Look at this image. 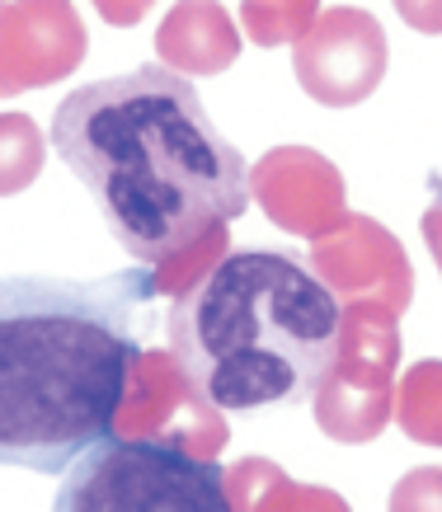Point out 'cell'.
<instances>
[{
    "mask_svg": "<svg viewBox=\"0 0 442 512\" xmlns=\"http://www.w3.org/2000/svg\"><path fill=\"white\" fill-rule=\"evenodd\" d=\"M99 10V19L104 24H113V29H132V24H142V15L156 5V0H90Z\"/></svg>",
    "mask_w": 442,
    "mask_h": 512,
    "instance_id": "18",
    "label": "cell"
},
{
    "mask_svg": "<svg viewBox=\"0 0 442 512\" xmlns=\"http://www.w3.org/2000/svg\"><path fill=\"white\" fill-rule=\"evenodd\" d=\"M113 437H156L203 461H217V451L231 442V428L217 404L203 400V390L179 372L170 353L142 348V357L132 362V381H127Z\"/></svg>",
    "mask_w": 442,
    "mask_h": 512,
    "instance_id": "7",
    "label": "cell"
},
{
    "mask_svg": "<svg viewBox=\"0 0 442 512\" xmlns=\"http://www.w3.org/2000/svg\"><path fill=\"white\" fill-rule=\"evenodd\" d=\"M395 15L414 33H442V0H395Z\"/></svg>",
    "mask_w": 442,
    "mask_h": 512,
    "instance_id": "17",
    "label": "cell"
},
{
    "mask_svg": "<svg viewBox=\"0 0 442 512\" xmlns=\"http://www.w3.org/2000/svg\"><path fill=\"white\" fill-rule=\"evenodd\" d=\"M311 273L339 306L372 301L400 315L414 301V268L405 259V245L381 221L358 212H348L330 235L311 240Z\"/></svg>",
    "mask_w": 442,
    "mask_h": 512,
    "instance_id": "8",
    "label": "cell"
},
{
    "mask_svg": "<svg viewBox=\"0 0 442 512\" xmlns=\"http://www.w3.org/2000/svg\"><path fill=\"white\" fill-rule=\"evenodd\" d=\"M419 231H424L428 249H433V264L442 273V179H433V202H428L424 217H419Z\"/></svg>",
    "mask_w": 442,
    "mask_h": 512,
    "instance_id": "19",
    "label": "cell"
},
{
    "mask_svg": "<svg viewBox=\"0 0 442 512\" xmlns=\"http://www.w3.org/2000/svg\"><path fill=\"white\" fill-rule=\"evenodd\" d=\"M85 47L71 0H0V99L66 80L85 62Z\"/></svg>",
    "mask_w": 442,
    "mask_h": 512,
    "instance_id": "9",
    "label": "cell"
},
{
    "mask_svg": "<svg viewBox=\"0 0 442 512\" xmlns=\"http://www.w3.org/2000/svg\"><path fill=\"white\" fill-rule=\"evenodd\" d=\"M156 57L174 76H221L240 57V29L221 0H179L156 29Z\"/></svg>",
    "mask_w": 442,
    "mask_h": 512,
    "instance_id": "11",
    "label": "cell"
},
{
    "mask_svg": "<svg viewBox=\"0 0 442 512\" xmlns=\"http://www.w3.org/2000/svg\"><path fill=\"white\" fill-rule=\"evenodd\" d=\"M391 43L377 15L358 5L320 10V19L306 29V38L292 43V71L297 85L325 109H353L372 99V90L386 76Z\"/></svg>",
    "mask_w": 442,
    "mask_h": 512,
    "instance_id": "6",
    "label": "cell"
},
{
    "mask_svg": "<svg viewBox=\"0 0 442 512\" xmlns=\"http://www.w3.org/2000/svg\"><path fill=\"white\" fill-rule=\"evenodd\" d=\"M339 301L292 254L231 249L170 306V357L226 409L316 400L339 353Z\"/></svg>",
    "mask_w": 442,
    "mask_h": 512,
    "instance_id": "3",
    "label": "cell"
},
{
    "mask_svg": "<svg viewBox=\"0 0 442 512\" xmlns=\"http://www.w3.org/2000/svg\"><path fill=\"white\" fill-rule=\"evenodd\" d=\"M48 137L113 240L156 278L250 207V160L221 137L193 80L165 66L71 90Z\"/></svg>",
    "mask_w": 442,
    "mask_h": 512,
    "instance_id": "1",
    "label": "cell"
},
{
    "mask_svg": "<svg viewBox=\"0 0 442 512\" xmlns=\"http://www.w3.org/2000/svg\"><path fill=\"white\" fill-rule=\"evenodd\" d=\"M339 353L316 390V423L320 433L363 447L386 433L395 419V367H400V329L386 306L353 301L339 306Z\"/></svg>",
    "mask_w": 442,
    "mask_h": 512,
    "instance_id": "5",
    "label": "cell"
},
{
    "mask_svg": "<svg viewBox=\"0 0 442 512\" xmlns=\"http://www.w3.org/2000/svg\"><path fill=\"white\" fill-rule=\"evenodd\" d=\"M395 423L410 442L442 447V362L424 357L395 386Z\"/></svg>",
    "mask_w": 442,
    "mask_h": 512,
    "instance_id": "13",
    "label": "cell"
},
{
    "mask_svg": "<svg viewBox=\"0 0 442 512\" xmlns=\"http://www.w3.org/2000/svg\"><path fill=\"white\" fill-rule=\"evenodd\" d=\"M52 512H236L226 470L156 437H109L66 470Z\"/></svg>",
    "mask_w": 442,
    "mask_h": 512,
    "instance_id": "4",
    "label": "cell"
},
{
    "mask_svg": "<svg viewBox=\"0 0 442 512\" xmlns=\"http://www.w3.org/2000/svg\"><path fill=\"white\" fill-rule=\"evenodd\" d=\"M391 512H442V466H419L391 489Z\"/></svg>",
    "mask_w": 442,
    "mask_h": 512,
    "instance_id": "16",
    "label": "cell"
},
{
    "mask_svg": "<svg viewBox=\"0 0 442 512\" xmlns=\"http://www.w3.org/2000/svg\"><path fill=\"white\" fill-rule=\"evenodd\" d=\"M43 160H48V137L29 113H0V198L24 193L43 174Z\"/></svg>",
    "mask_w": 442,
    "mask_h": 512,
    "instance_id": "14",
    "label": "cell"
},
{
    "mask_svg": "<svg viewBox=\"0 0 442 512\" xmlns=\"http://www.w3.org/2000/svg\"><path fill=\"white\" fill-rule=\"evenodd\" d=\"M320 19V0H240V24L259 47H283L306 38Z\"/></svg>",
    "mask_w": 442,
    "mask_h": 512,
    "instance_id": "15",
    "label": "cell"
},
{
    "mask_svg": "<svg viewBox=\"0 0 442 512\" xmlns=\"http://www.w3.org/2000/svg\"><path fill=\"white\" fill-rule=\"evenodd\" d=\"M250 198L259 212L287 235L320 240L348 217L344 207V174L330 156L311 146H273L250 165Z\"/></svg>",
    "mask_w": 442,
    "mask_h": 512,
    "instance_id": "10",
    "label": "cell"
},
{
    "mask_svg": "<svg viewBox=\"0 0 442 512\" xmlns=\"http://www.w3.org/2000/svg\"><path fill=\"white\" fill-rule=\"evenodd\" d=\"M226 489L236 512H353L344 494L325 484H301L264 456H245L226 470Z\"/></svg>",
    "mask_w": 442,
    "mask_h": 512,
    "instance_id": "12",
    "label": "cell"
},
{
    "mask_svg": "<svg viewBox=\"0 0 442 512\" xmlns=\"http://www.w3.org/2000/svg\"><path fill=\"white\" fill-rule=\"evenodd\" d=\"M151 296L160 282L146 264L95 282L0 278V466L66 475L109 442Z\"/></svg>",
    "mask_w": 442,
    "mask_h": 512,
    "instance_id": "2",
    "label": "cell"
}]
</instances>
